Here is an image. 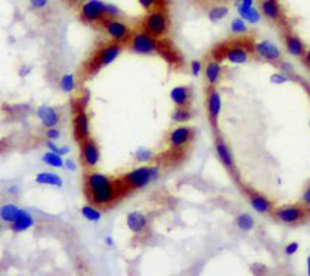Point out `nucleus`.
<instances>
[{"label": "nucleus", "mask_w": 310, "mask_h": 276, "mask_svg": "<svg viewBox=\"0 0 310 276\" xmlns=\"http://www.w3.org/2000/svg\"><path fill=\"white\" fill-rule=\"evenodd\" d=\"M85 191L91 203L100 207L113 204L120 196L118 186L115 184L114 180L94 170H91L85 176Z\"/></svg>", "instance_id": "f257e3e1"}, {"label": "nucleus", "mask_w": 310, "mask_h": 276, "mask_svg": "<svg viewBox=\"0 0 310 276\" xmlns=\"http://www.w3.org/2000/svg\"><path fill=\"white\" fill-rule=\"evenodd\" d=\"M270 216L287 226H300L310 220V207L302 202L283 204L276 207Z\"/></svg>", "instance_id": "f03ea898"}, {"label": "nucleus", "mask_w": 310, "mask_h": 276, "mask_svg": "<svg viewBox=\"0 0 310 276\" xmlns=\"http://www.w3.org/2000/svg\"><path fill=\"white\" fill-rule=\"evenodd\" d=\"M141 29L150 33L157 39H163L171 31V17L164 8L155 9L147 12L141 20Z\"/></svg>", "instance_id": "7ed1b4c3"}, {"label": "nucleus", "mask_w": 310, "mask_h": 276, "mask_svg": "<svg viewBox=\"0 0 310 276\" xmlns=\"http://www.w3.org/2000/svg\"><path fill=\"white\" fill-rule=\"evenodd\" d=\"M159 176H160L159 165H140L127 171L123 177V181L126 183V186L130 187L131 190H140L155 183L156 180L159 179Z\"/></svg>", "instance_id": "20e7f679"}, {"label": "nucleus", "mask_w": 310, "mask_h": 276, "mask_svg": "<svg viewBox=\"0 0 310 276\" xmlns=\"http://www.w3.org/2000/svg\"><path fill=\"white\" fill-rule=\"evenodd\" d=\"M160 45H162V39H157L143 29L133 32L131 39L129 41V48L131 52L141 57H152L159 53Z\"/></svg>", "instance_id": "39448f33"}, {"label": "nucleus", "mask_w": 310, "mask_h": 276, "mask_svg": "<svg viewBox=\"0 0 310 276\" xmlns=\"http://www.w3.org/2000/svg\"><path fill=\"white\" fill-rule=\"evenodd\" d=\"M123 52V46L120 43H115V42H108L104 43L101 48H98L96 52V55L91 58L90 64H88V71L91 73L98 72L100 69L107 68L111 64H114L115 61L120 58Z\"/></svg>", "instance_id": "423d86ee"}, {"label": "nucleus", "mask_w": 310, "mask_h": 276, "mask_svg": "<svg viewBox=\"0 0 310 276\" xmlns=\"http://www.w3.org/2000/svg\"><path fill=\"white\" fill-rule=\"evenodd\" d=\"M258 10L264 19H267L270 23L278 26L281 31L290 27L286 10L278 0H260V9Z\"/></svg>", "instance_id": "0eeeda50"}, {"label": "nucleus", "mask_w": 310, "mask_h": 276, "mask_svg": "<svg viewBox=\"0 0 310 276\" xmlns=\"http://www.w3.org/2000/svg\"><path fill=\"white\" fill-rule=\"evenodd\" d=\"M195 138V130L188 124H180L173 127L168 134V146L172 151L186 150Z\"/></svg>", "instance_id": "6e6552de"}, {"label": "nucleus", "mask_w": 310, "mask_h": 276, "mask_svg": "<svg viewBox=\"0 0 310 276\" xmlns=\"http://www.w3.org/2000/svg\"><path fill=\"white\" fill-rule=\"evenodd\" d=\"M101 26H103L104 33L111 39V42L124 45L131 39V35H133L131 27L127 22H124L118 17H115V19H108L107 17L101 22Z\"/></svg>", "instance_id": "1a4fd4ad"}, {"label": "nucleus", "mask_w": 310, "mask_h": 276, "mask_svg": "<svg viewBox=\"0 0 310 276\" xmlns=\"http://www.w3.org/2000/svg\"><path fill=\"white\" fill-rule=\"evenodd\" d=\"M80 17L87 24H101L107 19V3L103 0H87L80 6Z\"/></svg>", "instance_id": "9d476101"}, {"label": "nucleus", "mask_w": 310, "mask_h": 276, "mask_svg": "<svg viewBox=\"0 0 310 276\" xmlns=\"http://www.w3.org/2000/svg\"><path fill=\"white\" fill-rule=\"evenodd\" d=\"M243 193H244L247 202L253 207L254 210L260 214H271L273 210L276 209L274 202L270 199L269 196H266L261 191H258L257 188L251 186H243Z\"/></svg>", "instance_id": "9b49d317"}, {"label": "nucleus", "mask_w": 310, "mask_h": 276, "mask_svg": "<svg viewBox=\"0 0 310 276\" xmlns=\"http://www.w3.org/2000/svg\"><path fill=\"white\" fill-rule=\"evenodd\" d=\"M253 53L261 61L277 66L283 61V53L274 42L271 41H258L251 45Z\"/></svg>", "instance_id": "f8f14e48"}, {"label": "nucleus", "mask_w": 310, "mask_h": 276, "mask_svg": "<svg viewBox=\"0 0 310 276\" xmlns=\"http://www.w3.org/2000/svg\"><path fill=\"white\" fill-rule=\"evenodd\" d=\"M213 146H215V154L218 157L221 164L224 165V169L228 171L231 176L237 177V162H235V157L232 154V150H231V147L228 146V143L221 137V135L217 134V135H215V143H213Z\"/></svg>", "instance_id": "ddd939ff"}, {"label": "nucleus", "mask_w": 310, "mask_h": 276, "mask_svg": "<svg viewBox=\"0 0 310 276\" xmlns=\"http://www.w3.org/2000/svg\"><path fill=\"white\" fill-rule=\"evenodd\" d=\"M205 106H206V115L208 121L213 130H218L220 115L222 111V97H221L218 88H208L206 98H205Z\"/></svg>", "instance_id": "4468645a"}, {"label": "nucleus", "mask_w": 310, "mask_h": 276, "mask_svg": "<svg viewBox=\"0 0 310 276\" xmlns=\"http://www.w3.org/2000/svg\"><path fill=\"white\" fill-rule=\"evenodd\" d=\"M281 32H283V43H284V48H286L287 53H289L290 57L302 59V58L304 57L307 48H309V46L306 45V42L303 41L297 33L293 32L290 27L281 31Z\"/></svg>", "instance_id": "2eb2a0df"}, {"label": "nucleus", "mask_w": 310, "mask_h": 276, "mask_svg": "<svg viewBox=\"0 0 310 276\" xmlns=\"http://www.w3.org/2000/svg\"><path fill=\"white\" fill-rule=\"evenodd\" d=\"M253 49L247 48L244 43H232L229 46H225L222 50V58L225 61H228L229 64L234 65H243L245 62L250 61Z\"/></svg>", "instance_id": "dca6fc26"}, {"label": "nucleus", "mask_w": 310, "mask_h": 276, "mask_svg": "<svg viewBox=\"0 0 310 276\" xmlns=\"http://www.w3.org/2000/svg\"><path fill=\"white\" fill-rule=\"evenodd\" d=\"M81 157L82 162L87 169L94 170L100 162L101 153H100V147L97 141L94 138L88 137L87 140L81 141Z\"/></svg>", "instance_id": "f3484780"}, {"label": "nucleus", "mask_w": 310, "mask_h": 276, "mask_svg": "<svg viewBox=\"0 0 310 276\" xmlns=\"http://www.w3.org/2000/svg\"><path fill=\"white\" fill-rule=\"evenodd\" d=\"M224 75V65L218 58H211L204 65V78L208 88H217Z\"/></svg>", "instance_id": "a211bd4d"}, {"label": "nucleus", "mask_w": 310, "mask_h": 276, "mask_svg": "<svg viewBox=\"0 0 310 276\" xmlns=\"http://www.w3.org/2000/svg\"><path fill=\"white\" fill-rule=\"evenodd\" d=\"M74 132L78 141H84L88 137H91V121L90 115L85 111L84 106L77 108L75 115H74Z\"/></svg>", "instance_id": "6ab92c4d"}, {"label": "nucleus", "mask_w": 310, "mask_h": 276, "mask_svg": "<svg viewBox=\"0 0 310 276\" xmlns=\"http://www.w3.org/2000/svg\"><path fill=\"white\" fill-rule=\"evenodd\" d=\"M36 117L41 121V124L46 128L58 127L61 122V113L58 111L55 106L48 105V104H42L36 108Z\"/></svg>", "instance_id": "aec40b11"}, {"label": "nucleus", "mask_w": 310, "mask_h": 276, "mask_svg": "<svg viewBox=\"0 0 310 276\" xmlns=\"http://www.w3.org/2000/svg\"><path fill=\"white\" fill-rule=\"evenodd\" d=\"M126 225L129 230H131L133 233L139 235V233H143L147 229V225H149V219L147 216L140 210H133L127 214L126 217Z\"/></svg>", "instance_id": "412c9836"}, {"label": "nucleus", "mask_w": 310, "mask_h": 276, "mask_svg": "<svg viewBox=\"0 0 310 276\" xmlns=\"http://www.w3.org/2000/svg\"><path fill=\"white\" fill-rule=\"evenodd\" d=\"M171 101L175 104V106H190L192 102V90L186 85H178L175 88H172Z\"/></svg>", "instance_id": "4be33fe9"}, {"label": "nucleus", "mask_w": 310, "mask_h": 276, "mask_svg": "<svg viewBox=\"0 0 310 276\" xmlns=\"http://www.w3.org/2000/svg\"><path fill=\"white\" fill-rule=\"evenodd\" d=\"M33 226H35V217H33L32 213L25 210V209H20L15 222L10 225V229L13 232H16V233H20V232H25V230L33 228Z\"/></svg>", "instance_id": "5701e85b"}, {"label": "nucleus", "mask_w": 310, "mask_h": 276, "mask_svg": "<svg viewBox=\"0 0 310 276\" xmlns=\"http://www.w3.org/2000/svg\"><path fill=\"white\" fill-rule=\"evenodd\" d=\"M237 13L238 16L241 19H244L247 23L251 24H257L261 22V13L258 9H255L254 6H248V5H244L241 2L237 3Z\"/></svg>", "instance_id": "b1692460"}, {"label": "nucleus", "mask_w": 310, "mask_h": 276, "mask_svg": "<svg viewBox=\"0 0 310 276\" xmlns=\"http://www.w3.org/2000/svg\"><path fill=\"white\" fill-rule=\"evenodd\" d=\"M35 181H36L38 184H42V186H64V180H62V177L58 176L57 173H52V171H42V173H38V174L35 176Z\"/></svg>", "instance_id": "393cba45"}, {"label": "nucleus", "mask_w": 310, "mask_h": 276, "mask_svg": "<svg viewBox=\"0 0 310 276\" xmlns=\"http://www.w3.org/2000/svg\"><path fill=\"white\" fill-rule=\"evenodd\" d=\"M172 122L180 125V124H188L194 118V113L190 109V106H175V109L172 111Z\"/></svg>", "instance_id": "a878e982"}, {"label": "nucleus", "mask_w": 310, "mask_h": 276, "mask_svg": "<svg viewBox=\"0 0 310 276\" xmlns=\"http://www.w3.org/2000/svg\"><path fill=\"white\" fill-rule=\"evenodd\" d=\"M20 211V207L15 203H5L3 206H0V220L5 222V223H9L12 225L16 216Z\"/></svg>", "instance_id": "bb28decb"}, {"label": "nucleus", "mask_w": 310, "mask_h": 276, "mask_svg": "<svg viewBox=\"0 0 310 276\" xmlns=\"http://www.w3.org/2000/svg\"><path fill=\"white\" fill-rule=\"evenodd\" d=\"M42 161L51 169H64V165H65V158L57 153H52V151H46L42 155Z\"/></svg>", "instance_id": "cd10ccee"}, {"label": "nucleus", "mask_w": 310, "mask_h": 276, "mask_svg": "<svg viewBox=\"0 0 310 276\" xmlns=\"http://www.w3.org/2000/svg\"><path fill=\"white\" fill-rule=\"evenodd\" d=\"M229 9L224 5H215L212 8L208 10V19L212 23H218L221 20H224L225 17L228 16Z\"/></svg>", "instance_id": "c85d7f7f"}, {"label": "nucleus", "mask_w": 310, "mask_h": 276, "mask_svg": "<svg viewBox=\"0 0 310 276\" xmlns=\"http://www.w3.org/2000/svg\"><path fill=\"white\" fill-rule=\"evenodd\" d=\"M75 88H77L75 75H73V73H64L59 78V90L62 91L64 94H73Z\"/></svg>", "instance_id": "c756f323"}, {"label": "nucleus", "mask_w": 310, "mask_h": 276, "mask_svg": "<svg viewBox=\"0 0 310 276\" xmlns=\"http://www.w3.org/2000/svg\"><path fill=\"white\" fill-rule=\"evenodd\" d=\"M235 225L240 230L243 232H250L253 230L254 226H255V222H254L253 216L248 214V213H240L235 217Z\"/></svg>", "instance_id": "7c9ffc66"}, {"label": "nucleus", "mask_w": 310, "mask_h": 276, "mask_svg": "<svg viewBox=\"0 0 310 276\" xmlns=\"http://www.w3.org/2000/svg\"><path fill=\"white\" fill-rule=\"evenodd\" d=\"M81 216L85 220H88V222H92V223H96V222H100L101 217H103V213L101 210H98L96 209L94 206H91V204H85V206H82L81 209Z\"/></svg>", "instance_id": "2f4dec72"}, {"label": "nucleus", "mask_w": 310, "mask_h": 276, "mask_svg": "<svg viewBox=\"0 0 310 276\" xmlns=\"http://www.w3.org/2000/svg\"><path fill=\"white\" fill-rule=\"evenodd\" d=\"M229 31L232 35H245L248 32V24L244 19L238 16L235 19H232V22L229 24Z\"/></svg>", "instance_id": "473e14b6"}, {"label": "nucleus", "mask_w": 310, "mask_h": 276, "mask_svg": "<svg viewBox=\"0 0 310 276\" xmlns=\"http://www.w3.org/2000/svg\"><path fill=\"white\" fill-rule=\"evenodd\" d=\"M134 158L139 162H149L155 158V153H153V150H150V148L140 147V148L136 150V153H134Z\"/></svg>", "instance_id": "72a5a7b5"}, {"label": "nucleus", "mask_w": 310, "mask_h": 276, "mask_svg": "<svg viewBox=\"0 0 310 276\" xmlns=\"http://www.w3.org/2000/svg\"><path fill=\"white\" fill-rule=\"evenodd\" d=\"M141 9H145L146 12L155 10V9L163 8V0H137Z\"/></svg>", "instance_id": "f704fd0d"}, {"label": "nucleus", "mask_w": 310, "mask_h": 276, "mask_svg": "<svg viewBox=\"0 0 310 276\" xmlns=\"http://www.w3.org/2000/svg\"><path fill=\"white\" fill-rule=\"evenodd\" d=\"M190 73L195 78L201 76V73H204V64L199 59H195V61L190 62Z\"/></svg>", "instance_id": "c9c22d12"}, {"label": "nucleus", "mask_w": 310, "mask_h": 276, "mask_svg": "<svg viewBox=\"0 0 310 276\" xmlns=\"http://www.w3.org/2000/svg\"><path fill=\"white\" fill-rule=\"evenodd\" d=\"M300 202L310 207V179L304 183L302 188V195H300Z\"/></svg>", "instance_id": "e433bc0d"}, {"label": "nucleus", "mask_w": 310, "mask_h": 276, "mask_svg": "<svg viewBox=\"0 0 310 276\" xmlns=\"http://www.w3.org/2000/svg\"><path fill=\"white\" fill-rule=\"evenodd\" d=\"M61 135H62V132L58 127H52V128L45 130V137H46V140H51V141H58L61 138Z\"/></svg>", "instance_id": "4c0bfd02"}, {"label": "nucleus", "mask_w": 310, "mask_h": 276, "mask_svg": "<svg viewBox=\"0 0 310 276\" xmlns=\"http://www.w3.org/2000/svg\"><path fill=\"white\" fill-rule=\"evenodd\" d=\"M122 15V10L117 8L115 5H111V3H107V17L108 19H115Z\"/></svg>", "instance_id": "58836bf2"}, {"label": "nucleus", "mask_w": 310, "mask_h": 276, "mask_svg": "<svg viewBox=\"0 0 310 276\" xmlns=\"http://www.w3.org/2000/svg\"><path fill=\"white\" fill-rule=\"evenodd\" d=\"M29 5L33 10H45L48 8L49 0H29Z\"/></svg>", "instance_id": "ea45409f"}, {"label": "nucleus", "mask_w": 310, "mask_h": 276, "mask_svg": "<svg viewBox=\"0 0 310 276\" xmlns=\"http://www.w3.org/2000/svg\"><path fill=\"white\" fill-rule=\"evenodd\" d=\"M289 81H290V76L286 75V73L280 72L271 75V82H273V84H284V82H289Z\"/></svg>", "instance_id": "a19ab883"}, {"label": "nucleus", "mask_w": 310, "mask_h": 276, "mask_svg": "<svg viewBox=\"0 0 310 276\" xmlns=\"http://www.w3.org/2000/svg\"><path fill=\"white\" fill-rule=\"evenodd\" d=\"M297 251H299V243H297V242H290V243L284 247V253L289 255V256H293Z\"/></svg>", "instance_id": "79ce46f5"}, {"label": "nucleus", "mask_w": 310, "mask_h": 276, "mask_svg": "<svg viewBox=\"0 0 310 276\" xmlns=\"http://www.w3.org/2000/svg\"><path fill=\"white\" fill-rule=\"evenodd\" d=\"M45 147H46L48 151H52V153H58V148H59L57 141H51V140H46V141H45Z\"/></svg>", "instance_id": "37998d69"}, {"label": "nucleus", "mask_w": 310, "mask_h": 276, "mask_svg": "<svg viewBox=\"0 0 310 276\" xmlns=\"http://www.w3.org/2000/svg\"><path fill=\"white\" fill-rule=\"evenodd\" d=\"M64 169H65V170H68V171H75V170H77V162L74 161L73 158H66Z\"/></svg>", "instance_id": "c03bdc74"}, {"label": "nucleus", "mask_w": 310, "mask_h": 276, "mask_svg": "<svg viewBox=\"0 0 310 276\" xmlns=\"http://www.w3.org/2000/svg\"><path fill=\"white\" fill-rule=\"evenodd\" d=\"M69 153H71V148H69V146H59L57 154L62 155V157H65V155H68Z\"/></svg>", "instance_id": "a18cd8bd"}, {"label": "nucleus", "mask_w": 310, "mask_h": 276, "mask_svg": "<svg viewBox=\"0 0 310 276\" xmlns=\"http://www.w3.org/2000/svg\"><path fill=\"white\" fill-rule=\"evenodd\" d=\"M303 64L307 66L310 69V48H307V50H306V53H304V57L302 58Z\"/></svg>", "instance_id": "49530a36"}, {"label": "nucleus", "mask_w": 310, "mask_h": 276, "mask_svg": "<svg viewBox=\"0 0 310 276\" xmlns=\"http://www.w3.org/2000/svg\"><path fill=\"white\" fill-rule=\"evenodd\" d=\"M8 191H9V193H10V195H17V193L20 191V187L16 186V184H13V186L9 187Z\"/></svg>", "instance_id": "de8ad7c7"}, {"label": "nucleus", "mask_w": 310, "mask_h": 276, "mask_svg": "<svg viewBox=\"0 0 310 276\" xmlns=\"http://www.w3.org/2000/svg\"><path fill=\"white\" fill-rule=\"evenodd\" d=\"M106 244L107 246H114V240L111 236H106Z\"/></svg>", "instance_id": "09e8293b"}, {"label": "nucleus", "mask_w": 310, "mask_h": 276, "mask_svg": "<svg viewBox=\"0 0 310 276\" xmlns=\"http://www.w3.org/2000/svg\"><path fill=\"white\" fill-rule=\"evenodd\" d=\"M22 69H23V71H20V75H22V76H26V75H29V72H31V68H29V66H23Z\"/></svg>", "instance_id": "8fccbe9b"}, {"label": "nucleus", "mask_w": 310, "mask_h": 276, "mask_svg": "<svg viewBox=\"0 0 310 276\" xmlns=\"http://www.w3.org/2000/svg\"><path fill=\"white\" fill-rule=\"evenodd\" d=\"M69 2H71L73 5H78V6H81L82 3H85L87 0H69Z\"/></svg>", "instance_id": "3c124183"}, {"label": "nucleus", "mask_w": 310, "mask_h": 276, "mask_svg": "<svg viewBox=\"0 0 310 276\" xmlns=\"http://www.w3.org/2000/svg\"><path fill=\"white\" fill-rule=\"evenodd\" d=\"M240 2L244 5H248V6H254V0H240Z\"/></svg>", "instance_id": "603ef678"}, {"label": "nucleus", "mask_w": 310, "mask_h": 276, "mask_svg": "<svg viewBox=\"0 0 310 276\" xmlns=\"http://www.w3.org/2000/svg\"><path fill=\"white\" fill-rule=\"evenodd\" d=\"M306 265H307V275L310 276V255L307 256V260H306Z\"/></svg>", "instance_id": "864d4df0"}, {"label": "nucleus", "mask_w": 310, "mask_h": 276, "mask_svg": "<svg viewBox=\"0 0 310 276\" xmlns=\"http://www.w3.org/2000/svg\"><path fill=\"white\" fill-rule=\"evenodd\" d=\"M0 232H2V223H0Z\"/></svg>", "instance_id": "5fc2aeb1"}, {"label": "nucleus", "mask_w": 310, "mask_h": 276, "mask_svg": "<svg viewBox=\"0 0 310 276\" xmlns=\"http://www.w3.org/2000/svg\"><path fill=\"white\" fill-rule=\"evenodd\" d=\"M309 125H310V121H309Z\"/></svg>", "instance_id": "6e6d98bb"}]
</instances>
